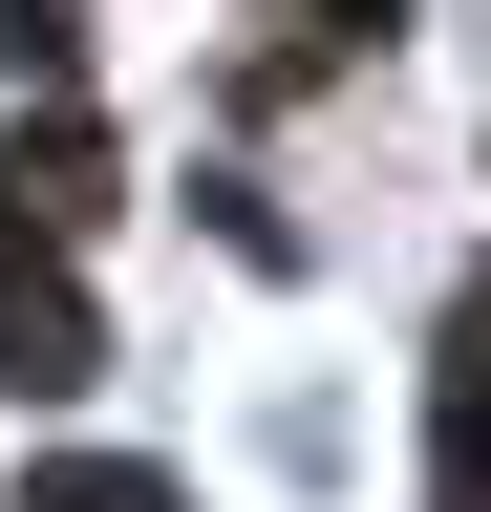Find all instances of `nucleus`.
Returning <instances> with one entry per match:
<instances>
[{
    "mask_svg": "<svg viewBox=\"0 0 491 512\" xmlns=\"http://www.w3.org/2000/svg\"><path fill=\"white\" fill-rule=\"evenodd\" d=\"M65 384H107V320L65 278V235H0V406H65Z\"/></svg>",
    "mask_w": 491,
    "mask_h": 512,
    "instance_id": "f257e3e1",
    "label": "nucleus"
},
{
    "mask_svg": "<svg viewBox=\"0 0 491 512\" xmlns=\"http://www.w3.org/2000/svg\"><path fill=\"white\" fill-rule=\"evenodd\" d=\"M86 214H107V128H86V107L0 128V235H86Z\"/></svg>",
    "mask_w": 491,
    "mask_h": 512,
    "instance_id": "f03ea898",
    "label": "nucleus"
},
{
    "mask_svg": "<svg viewBox=\"0 0 491 512\" xmlns=\"http://www.w3.org/2000/svg\"><path fill=\"white\" fill-rule=\"evenodd\" d=\"M0 64H22V86L65 107V86H86V0H0Z\"/></svg>",
    "mask_w": 491,
    "mask_h": 512,
    "instance_id": "7ed1b4c3",
    "label": "nucleus"
},
{
    "mask_svg": "<svg viewBox=\"0 0 491 512\" xmlns=\"http://www.w3.org/2000/svg\"><path fill=\"white\" fill-rule=\"evenodd\" d=\"M22 512H171L150 470H107V448H65V470H22Z\"/></svg>",
    "mask_w": 491,
    "mask_h": 512,
    "instance_id": "20e7f679",
    "label": "nucleus"
},
{
    "mask_svg": "<svg viewBox=\"0 0 491 512\" xmlns=\"http://www.w3.org/2000/svg\"><path fill=\"white\" fill-rule=\"evenodd\" d=\"M406 0H278V64H342V43H385Z\"/></svg>",
    "mask_w": 491,
    "mask_h": 512,
    "instance_id": "39448f33",
    "label": "nucleus"
},
{
    "mask_svg": "<svg viewBox=\"0 0 491 512\" xmlns=\"http://www.w3.org/2000/svg\"><path fill=\"white\" fill-rule=\"evenodd\" d=\"M449 406H470V427H491V278H470V299H449Z\"/></svg>",
    "mask_w": 491,
    "mask_h": 512,
    "instance_id": "423d86ee",
    "label": "nucleus"
},
{
    "mask_svg": "<svg viewBox=\"0 0 491 512\" xmlns=\"http://www.w3.org/2000/svg\"><path fill=\"white\" fill-rule=\"evenodd\" d=\"M427 491H449V512H491V427L449 406V470H427Z\"/></svg>",
    "mask_w": 491,
    "mask_h": 512,
    "instance_id": "0eeeda50",
    "label": "nucleus"
}]
</instances>
